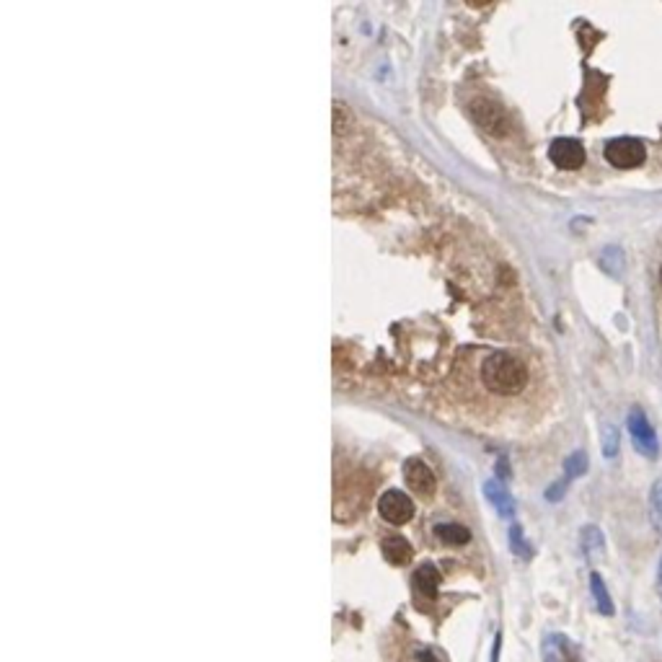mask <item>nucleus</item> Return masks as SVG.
Listing matches in <instances>:
<instances>
[{
    "instance_id": "nucleus-10",
    "label": "nucleus",
    "mask_w": 662,
    "mask_h": 662,
    "mask_svg": "<svg viewBox=\"0 0 662 662\" xmlns=\"http://www.w3.org/2000/svg\"><path fill=\"white\" fill-rule=\"evenodd\" d=\"M435 536L447 543V546H464L471 541V530L466 525H458V522H438L435 525Z\"/></svg>"
},
{
    "instance_id": "nucleus-22",
    "label": "nucleus",
    "mask_w": 662,
    "mask_h": 662,
    "mask_svg": "<svg viewBox=\"0 0 662 662\" xmlns=\"http://www.w3.org/2000/svg\"><path fill=\"white\" fill-rule=\"evenodd\" d=\"M496 473H499V479H510V468H507V461H505V458H499V466H496Z\"/></svg>"
},
{
    "instance_id": "nucleus-3",
    "label": "nucleus",
    "mask_w": 662,
    "mask_h": 662,
    "mask_svg": "<svg viewBox=\"0 0 662 662\" xmlns=\"http://www.w3.org/2000/svg\"><path fill=\"white\" fill-rule=\"evenodd\" d=\"M603 156L616 168H637L644 163L647 150L637 137H616V140L605 142Z\"/></svg>"
},
{
    "instance_id": "nucleus-24",
    "label": "nucleus",
    "mask_w": 662,
    "mask_h": 662,
    "mask_svg": "<svg viewBox=\"0 0 662 662\" xmlns=\"http://www.w3.org/2000/svg\"><path fill=\"white\" fill-rule=\"evenodd\" d=\"M660 593H662V569H660Z\"/></svg>"
},
{
    "instance_id": "nucleus-18",
    "label": "nucleus",
    "mask_w": 662,
    "mask_h": 662,
    "mask_svg": "<svg viewBox=\"0 0 662 662\" xmlns=\"http://www.w3.org/2000/svg\"><path fill=\"white\" fill-rule=\"evenodd\" d=\"M585 471H588V455L582 453V450L572 453L569 458L564 461V473H567V479H577V476H582Z\"/></svg>"
},
{
    "instance_id": "nucleus-2",
    "label": "nucleus",
    "mask_w": 662,
    "mask_h": 662,
    "mask_svg": "<svg viewBox=\"0 0 662 662\" xmlns=\"http://www.w3.org/2000/svg\"><path fill=\"white\" fill-rule=\"evenodd\" d=\"M468 112H471L473 122L479 124L484 133L496 135V137H502V135H507V130H510V119H507V112H505L502 107H499L496 101L479 96V99H473V101H471Z\"/></svg>"
},
{
    "instance_id": "nucleus-7",
    "label": "nucleus",
    "mask_w": 662,
    "mask_h": 662,
    "mask_svg": "<svg viewBox=\"0 0 662 662\" xmlns=\"http://www.w3.org/2000/svg\"><path fill=\"white\" fill-rule=\"evenodd\" d=\"M404 479L406 487L412 489L417 496H432L435 494V473L424 461L419 458H409L404 464Z\"/></svg>"
},
{
    "instance_id": "nucleus-14",
    "label": "nucleus",
    "mask_w": 662,
    "mask_h": 662,
    "mask_svg": "<svg viewBox=\"0 0 662 662\" xmlns=\"http://www.w3.org/2000/svg\"><path fill=\"white\" fill-rule=\"evenodd\" d=\"M352 124H355V116H352V112H349L342 101H337L334 104V114H331V130H334V135H347L349 130H352Z\"/></svg>"
},
{
    "instance_id": "nucleus-5",
    "label": "nucleus",
    "mask_w": 662,
    "mask_h": 662,
    "mask_svg": "<svg viewBox=\"0 0 662 662\" xmlns=\"http://www.w3.org/2000/svg\"><path fill=\"white\" fill-rule=\"evenodd\" d=\"M548 158L551 163L564 168V171H574L585 163V148L579 140H572V137H556L551 145H548Z\"/></svg>"
},
{
    "instance_id": "nucleus-4",
    "label": "nucleus",
    "mask_w": 662,
    "mask_h": 662,
    "mask_svg": "<svg viewBox=\"0 0 662 662\" xmlns=\"http://www.w3.org/2000/svg\"><path fill=\"white\" fill-rule=\"evenodd\" d=\"M378 513H381V518L386 522L404 525V522L412 520L414 505H412V499H409L404 492L391 489V492H386V494L381 496V502H378Z\"/></svg>"
},
{
    "instance_id": "nucleus-8",
    "label": "nucleus",
    "mask_w": 662,
    "mask_h": 662,
    "mask_svg": "<svg viewBox=\"0 0 662 662\" xmlns=\"http://www.w3.org/2000/svg\"><path fill=\"white\" fill-rule=\"evenodd\" d=\"M484 494H487V499H489V505L494 507L496 510V515L499 518H515V502H513V496H510V492H507L499 481H487L484 484Z\"/></svg>"
},
{
    "instance_id": "nucleus-9",
    "label": "nucleus",
    "mask_w": 662,
    "mask_h": 662,
    "mask_svg": "<svg viewBox=\"0 0 662 662\" xmlns=\"http://www.w3.org/2000/svg\"><path fill=\"white\" fill-rule=\"evenodd\" d=\"M381 551L386 556V562L396 564V567H401V564L412 559V543L404 536H386L381 543Z\"/></svg>"
},
{
    "instance_id": "nucleus-12",
    "label": "nucleus",
    "mask_w": 662,
    "mask_h": 662,
    "mask_svg": "<svg viewBox=\"0 0 662 662\" xmlns=\"http://www.w3.org/2000/svg\"><path fill=\"white\" fill-rule=\"evenodd\" d=\"M579 536H582V551L588 554V559H600V556H603L605 541L597 525H585Z\"/></svg>"
},
{
    "instance_id": "nucleus-23",
    "label": "nucleus",
    "mask_w": 662,
    "mask_h": 662,
    "mask_svg": "<svg viewBox=\"0 0 662 662\" xmlns=\"http://www.w3.org/2000/svg\"><path fill=\"white\" fill-rule=\"evenodd\" d=\"M417 657L422 662H438V654L430 652V649H422V652H417Z\"/></svg>"
},
{
    "instance_id": "nucleus-13",
    "label": "nucleus",
    "mask_w": 662,
    "mask_h": 662,
    "mask_svg": "<svg viewBox=\"0 0 662 662\" xmlns=\"http://www.w3.org/2000/svg\"><path fill=\"white\" fill-rule=\"evenodd\" d=\"M590 590H593V597H595V605L597 611L603 613V616H613V603H611V595H608V590H605V582L603 577L597 574V572H593L590 574Z\"/></svg>"
},
{
    "instance_id": "nucleus-1",
    "label": "nucleus",
    "mask_w": 662,
    "mask_h": 662,
    "mask_svg": "<svg viewBox=\"0 0 662 662\" xmlns=\"http://www.w3.org/2000/svg\"><path fill=\"white\" fill-rule=\"evenodd\" d=\"M481 381L492 393H502V396H515L525 389L528 383V370L525 365L510 352H492V355L481 363Z\"/></svg>"
},
{
    "instance_id": "nucleus-20",
    "label": "nucleus",
    "mask_w": 662,
    "mask_h": 662,
    "mask_svg": "<svg viewBox=\"0 0 662 662\" xmlns=\"http://www.w3.org/2000/svg\"><path fill=\"white\" fill-rule=\"evenodd\" d=\"M567 484H569V479L564 476L562 481H556L554 487H548L546 489V499H548V502H559V499L564 496V492H567Z\"/></svg>"
},
{
    "instance_id": "nucleus-25",
    "label": "nucleus",
    "mask_w": 662,
    "mask_h": 662,
    "mask_svg": "<svg viewBox=\"0 0 662 662\" xmlns=\"http://www.w3.org/2000/svg\"><path fill=\"white\" fill-rule=\"evenodd\" d=\"M660 282H662V269H660Z\"/></svg>"
},
{
    "instance_id": "nucleus-19",
    "label": "nucleus",
    "mask_w": 662,
    "mask_h": 662,
    "mask_svg": "<svg viewBox=\"0 0 662 662\" xmlns=\"http://www.w3.org/2000/svg\"><path fill=\"white\" fill-rule=\"evenodd\" d=\"M603 453H605V458H613V455L619 453V430H616V427H605Z\"/></svg>"
},
{
    "instance_id": "nucleus-6",
    "label": "nucleus",
    "mask_w": 662,
    "mask_h": 662,
    "mask_svg": "<svg viewBox=\"0 0 662 662\" xmlns=\"http://www.w3.org/2000/svg\"><path fill=\"white\" fill-rule=\"evenodd\" d=\"M629 432H631L634 445H637L639 450L647 455V458H657V450H660V445H657V438H654L652 424L647 422V417H644V412H642V409H631V414H629Z\"/></svg>"
},
{
    "instance_id": "nucleus-16",
    "label": "nucleus",
    "mask_w": 662,
    "mask_h": 662,
    "mask_svg": "<svg viewBox=\"0 0 662 662\" xmlns=\"http://www.w3.org/2000/svg\"><path fill=\"white\" fill-rule=\"evenodd\" d=\"M649 515H652L654 528L662 533V479H657L649 489Z\"/></svg>"
},
{
    "instance_id": "nucleus-21",
    "label": "nucleus",
    "mask_w": 662,
    "mask_h": 662,
    "mask_svg": "<svg viewBox=\"0 0 662 662\" xmlns=\"http://www.w3.org/2000/svg\"><path fill=\"white\" fill-rule=\"evenodd\" d=\"M499 649H502V634L494 637V647H492V662H499Z\"/></svg>"
},
{
    "instance_id": "nucleus-11",
    "label": "nucleus",
    "mask_w": 662,
    "mask_h": 662,
    "mask_svg": "<svg viewBox=\"0 0 662 662\" xmlns=\"http://www.w3.org/2000/svg\"><path fill=\"white\" fill-rule=\"evenodd\" d=\"M440 572L432 567V564H422L419 569L414 572V585H417V590L422 593L424 597H435V593H438L440 588Z\"/></svg>"
},
{
    "instance_id": "nucleus-15",
    "label": "nucleus",
    "mask_w": 662,
    "mask_h": 662,
    "mask_svg": "<svg viewBox=\"0 0 662 662\" xmlns=\"http://www.w3.org/2000/svg\"><path fill=\"white\" fill-rule=\"evenodd\" d=\"M600 266H603L605 272L613 274V277H621V269H623V254H621V248L616 246H608L600 254Z\"/></svg>"
},
{
    "instance_id": "nucleus-17",
    "label": "nucleus",
    "mask_w": 662,
    "mask_h": 662,
    "mask_svg": "<svg viewBox=\"0 0 662 662\" xmlns=\"http://www.w3.org/2000/svg\"><path fill=\"white\" fill-rule=\"evenodd\" d=\"M510 548H513V554L518 556V559H530V556H533V548H530V543L525 541V536H522L520 525H513V528H510Z\"/></svg>"
}]
</instances>
